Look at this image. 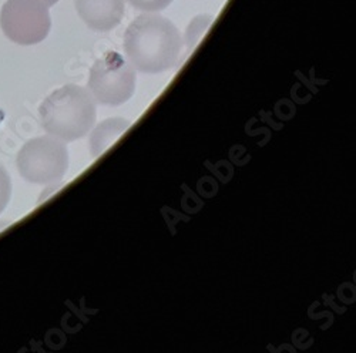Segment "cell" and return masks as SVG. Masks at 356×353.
<instances>
[{"instance_id":"cell-9","label":"cell","mask_w":356,"mask_h":353,"mask_svg":"<svg viewBox=\"0 0 356 353\" xmlns=\"http://www.w3.org/2000/svg\"><path fill=\"white\" fill-rule=\"evenodd\" d=\"M127 2L137 10L157 13L168 8L172 3V0H127Z\"/></svg>"},{"instance_id":"cell-1","label":"cell","mask_w":356,"mask_h":353,"mask_svg":"<svg viewBox=\"0 0 356 353\" xmlns=\"http://www.w3.org/2000/svg\"><path fill=\"white\" fill-rule=\"evenodd\" d=\"M184 49L177 26L157 13L136 17L124 33V51L131 66L145 74L164 73L180 62Z\"/></svg>"},{"instance_id":"cell-6","label":"cell","mask_w":356,"mask_h":353,"mask_svg":"<svg viewBox=\"0 0 356 353\" xmlns=\"http://www.w3.org/2000/svg\"><path fill=\"white\" fill-rule=\"evenodd\" d=\"M80 19L96 32H110L124 16V0H74Z\"/></svg>"},{"instance_id":"cell-8","label":"cell","mask_w":356,"mask_h":353,"mask_svg":"<svg viewBox=\"0 0 356 353\" xmlns=\"http://www.w3.org/2000/svg\"><path fill=\"white\" fill-rule=\"evenodd\" d=\"M213 22H214V16L211 15H200L190 22L186 31V36L183 39V43L186 47L184 58H187L194 51L201 38L205 35L207 31H209V27L211 26Z\"/></svg>"},{"instance_id":"cell-11","label":"cell","mask_w":356,"mask_h":353,"mask_svg":"<svg viewBox=\"0 0 356 353\" xmlns=\"http://www.w3.org/2000/svg\"><path fill=\"white\" fill-rule=\"evenodd\" d=\"M40 2L43 3V5H46L47 8H50V6H53V5H56L58 0H40Z\"/></svg>"},{"instance_id":"cell-7","label":"cell","mask_w":356,"mask_h":353,"mask_svg":"<svg viewBox=\"0 0 356 353\" xmlns=\"http://www.w3.org/2000/svg\"><path fill=\"white\" fill-rule=\"evenodd\" d=\"M131 122L123 117L106 119L92 129L90 134V154L93 158L102 157L110 147L120 138L129 129Z\"/></svg>"},{"instance_id":"cell-5","label":"cell","mask_w":356,"mask_h":353,"mask_svg":"<svg viewBox=\"0 0 356 353\" xmlns=\"http://www.w3.org/2000/svg\"><path fill=\"white\" fill-rule=\"evenodd\" d=\"M0 27L13 43L22 46L38 44L50 32L49 8L40 0H6L0 10Z\"/></svg>"},{"instance_id":"cell-10","label":"cell","mask_w":356,"mask_h":353,"mask_svg":"<svg viewBox=\"0 0 356 353\" xmlns=\"http://www.w3.org/2000/svg\"><path fill=\"white\" fill-rule=\"evenodd\" d=\"M12 195V180L8 171L3 168V165H0V214H2L8 204L10 201Z\"/></svg>"},{"instance_id":"cell-2","label":"cell","mask_w":356,"mask_h":353,"mask_svg":"<svg viewBox=\"0 0 356 353\" xmlns=\"http://www.w3.org/2000/svg\"><path fill=\"white\" fill-rule=\"evenodd\" d=\"M40 123L53 137L73 142L92 131L97 119V106L92 93L77 84L54 90L39 108Z\"/></svg>"},{"instance_id":"cell-3","label":"cell","mask_w":356,"mask_h":353,"mask_svg":"<svg viewBox=\"0 0 356 353\" xmlns=\"http://www.w3.org/2000/svg\"><path fill=\"white\" fill-rule=\"evenodd\" d=\"M16 165L23 179L32 184H56L69 168L66 142L53 136L27 141L16 157Z\"/></svg>"},{"instance_id":"cell-4","label":"cell","mask_w":356,"mask_h":353,"mask_svg":"<svg viewBox=\"0 0 356 353\" xmlns=\"http://www.w3.org/2000/svg\"><path fill=\"white\" fill-rule=\"evenodd\" d=\"M137 74L129 60L117 51H107L95 62L88 74V92L96 103L118 107L136 92Z\"/></svg>"}]
</instances>
